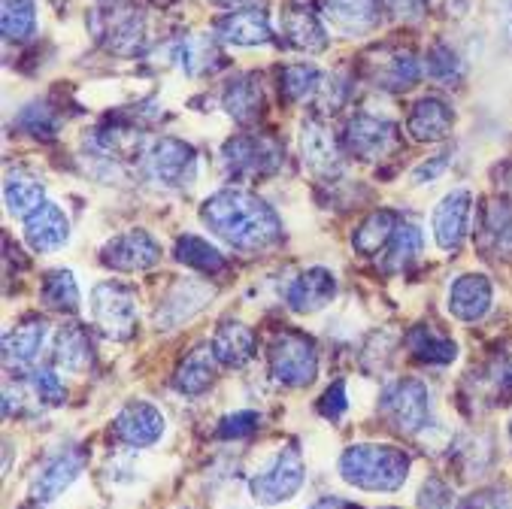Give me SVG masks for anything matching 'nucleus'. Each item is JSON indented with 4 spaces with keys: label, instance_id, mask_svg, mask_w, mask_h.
Instances as JSON below:
<instances>
[{
    "label": "nucleus",
    "instance_id": "nucleus-33",
    "mask_svg": "<svg viewBox=\"0 0 512 509\" xmlns=\"http://www.w3.org/2000/svg\"><path fill=\"white\" fill-rule=\"evenodd\" d=\"M43 197H46V188L34 173H28V170H10L7 173L4 200H7V210L13 216L28 219L37 207H43V203H46Z\"/></svg>",
    "mask_w": 512,
    "mask_h": 509
},
{
    "label": "nucleus",
    "instance_id": "nucleus-27",
    "mask_svg": "<svg viewBox=\"0 0 512 509\" xmlns=\"http://www.w3.org/2000/svg\"><path fill=\"white\" fill-rule=\"evenodd\" d=\"M70 237V222L55 203H43L28 219H25V240L34 252H55L67 243Z\"/></svg>",
    "mask_w": 512,
    "mask_h": 509
},
{
    "label": "nucleus",
    "instance_id": "nucleus-36",
    "mask_svg": "<svg viewBox=\"0 0 512 509\" xmlns=\"http://www.w3.org/2000/svg\"><path fill=\"white\" fill-rule=\"evenodd\" d=\"M173 255L179 264L197 270V273H207V276H219L228 270V261L225 255L210 243V240H203V237H194V234H185L176 240L173 246Z\"/></svg>",
    "mask_w": 512,
    "mask_h": 509
},
{
    "label": "nucleus",
    "instance_id": "nucleus-21",
    "mask_svg": "<svg viewBox=\"0 0 512 509\" xmlns=\"http://www.w3.org/2000/svg\"><path fill=\"white\" fill-rule=\"evenodd\" d=\"M455 128V113L443 97H422L413 104L406 116V134L419 143H440L452 134Z\"/></svg>",
    "mask_w": 512,
    "mask_h": 509
},
{
    "label": "nucleus",
    "instance_id": "nucleus-29",
    "mask_svg": "<svg viewBox=\"0 0 512 509\" xmlns=\"http://www.w3.org/2000/svg\"><path fill=\"white\" fill-rule=\"evenodd\" d=\"M216 364H219V358H216L213 346H197L194 352H188L179 361V367L173 373V388L188 397L203 394L216 379Z\"/></svg>",
    "mask_w": 512,
    "mask_h": 509
},
{
    "label": "nucleus",
    "instance_id": "nucleus-11",
    "mask_svg": "<svg viewBox=\"0 0 512 509\" xmlns=\"http://www.w3.org/2000/svg\"><path fill=\"white\" fill-rule=\"evenodd\" d=\"M400 146V128L391 119H379L370 113H355L343 131L346 155L358 161H382Z\"/></svg>",
    "mask_w": 512,
    "mask_h": 509
},
{
    "label": "nucleus",
    "instance_id": "nucleus-48",
    "mask_svg": "<svg viewBox=\"0 0 512 509\" xmlns=\"http://www.w3.org/2000/svg\"><path fill=\"white\" fill-rule=\"evenodd\" d=\"M446 167H449V155L443 152V155L425 161L422 167H416V170H413V182H419V185H422V182H431V179H437Z\"/></svg>",
    "mask_w": 512,
    "mask_h": 509
},
{
    "label": "nucleus",
    "instance_id": "nucleus-39",
    "mask_svg": "<svg viewBox=\"0 0 512 509\" xmlns=\"http://www.w3.org/2000/svg\"><path fill=\"white\" fill-rule=\"evenodd\" d=\"M40 297L49 310H58V313H76L79 310V285H76L70 270L46 273Z\"/></svg>",
    "mask_w": 512,
    "mask_h": 509
},
{
    "label": "nucleus",
    "instance_id": "nucleus-6",
    "mask_svg": "<svg viewBox=\"0 0 512 509\" xmlns=\"http://www.w3.org/2000/svg\"><path fill=\"white\" fill-rule=\"evenodd\" d=\"M270 373L288 388H306L319 376V349L300 331H282L270 343Z\"/></svg>",
    "mask_w": 512,
    "mask_h": 509
},
{
    "label": "nucleus",
    "instance_id": "nucleus-14",
    "mask_svg": "<svg viewBox=\"0 0 512 509\" xmlns=\"http://www.w3.org/2000/svg\"><path fill=\"white\" fill-rule=\"evenodd\" d=\"M473 219V194L467 188H455L446 194L434 210V237L443 252H458L470 234Z\"/></svg>",
    "mask_w": 512,
    "mask_h": 509
},
{
    "label": "nucleus",
    "instance_id": "nucleus-26",
    "mask_svg": "<svg viewBox=\"0 0 512 509\" xmlns=\"http://www.w3.org/2000/svg\"><path fill=\"white\" fill-rule=\"evenodd\" d=\"M282 34L300 52L319 55V52L328 49V31H325L322 19L310 7H303V4L285 7V13H282Z\"/></svg>",
    "mask_w": 512,
    "mask_h": 509
},
{
    "label": "nucleus",
    "instance_id": "nucleus-17",
    "mask_svg": "<svg viewBox=\"0 0 512 509\" xmlns=\"http://www.w3.org/2000/svg\"><path fill=\"white\" fill-rule=\"evenodd\" d=\"M322 19L340 37H364L379 28V0H322Z\"/></svg>",
    "mask_w": 512,
    "mask_h": 509
},
{
    "label": "nucleus",
    "instance_id": "nucleus-3",
    "mask_svg": "<svg viewBox=\"0 0 512 509\" xmlns=\"http://www.w3.org/2000/svg\"><path fill=\"white\" fill-rule=\"evenodd\" d=\"M88 28L107 52L119 58H134L146 49V16L131 0H116L91 13Z\"/></svg>",
    "mask_w": 512,
    "mask_h": 509
},
{
    "label": "nucleus",
    "instance_id": "nucleus-35",
    "mask_svg": "<svg viewBox=\"0 0 512 509\" xmlns=\"http://www.w3.org/2000/svg\"><path fill=\"white\" fill-rule=\"evenodd\" d=\"M397 228H400V216H397V213H391V210H373V213L352 231V249L370 258V255L382 252V249L391 243V237H394Z\"/></svg>",
    "mask_w": 512,
    "mask_h": 509
},
{
    "label": "nucleus",
    "instance_id": "nucleus-2",
    "mask_svg": "<svg viewBox=\"0 0 512 509\" xmlns=\"http://www.w3.org/2000/svg\"><path fill=\"white\" fill-rule=\"evenodd\" d=\"M409 455L397 446L361 443L349 446L340 458V476L364 491H397L406 482Z\"/></svg>",
    "mask_w": 512,
    "mask_h": 509
},
{
    "label": "nucleus",
    "instance_id": "nucleus-22",
    "mask_svg": "<svg viewBox=\"0 0 512 509\" xmlns=\"http://www.w3.org/2000/svg\"><path fill=\"white\" fill-rule=\"evenodd\" d=\"M264 107H267V100H264L258 73H240L222 91V110L243 128L255 125L264 116Z\"/></svg>",
    "mask_w": 512,
    "mask_h": 509
},
{
    "label": "nucleus",
    "instance_id": "nucleus-24",
    "mask_svg": "<svg viewBox=\"0 0 512 509\" xmlns=\"http://www.w3.org/2000/svg\"><path fill=\"white\" fill-rule=\"evenodd\" d=\"M82 467H85V455H82L79 449H67V452L49 458V461L37 470V476H34V482H31V497H34L37 503L55 500L61 491H67V488L76 482V476L82 473Z\"/></svg>",
    "mask_w": 512,
    "mask_h": 509
},
{
    "label": "nucleus",
    "instance_id": "nucleus-34",
    "mask_svg": "<svg viewBox=\"0 0 512 509\" xmlns=\"http://www.w3.org/2000/svg\"><path fill=\"white\" fill-rule=\"evenodd\" d=\"M49 334V325L43 319H28L16 331L4 337V364L7 367H25L37 358L43 349V340Z\"/></svg>",
    "mask_w": 512,
    "mask_h": 509
},
{
    "label": "nucleus",
    "instance_id": "nucleus-15",
    "mask_svg": "<svg viewBox=\"0 0 512 509\" xmlns=\"http://www.w3.org/2000/svg\"><path fill=\"white\" fill-rule=\"evenodd\" d=\"M213 285L210 282H200V279H179L167 297L161 300V307L155 313V325L161 331H173L182 322H188L191 316H197L207 303L213 300Z\"/></svg>",
    "mask_w": 512,
    "mask_h": 509
},
{
    "label": "nucleus",
    "instance_id": "nucleus-10",
    "mask_svg": "<svg viewBox=\"0 0 512 509\" xmlns=\"http://www.w3.org/2000/svg\"><path fill=\"white\" fill-rule=\"evenodd\" d=\"M97 328L113 340H128L137 328V294L122 282H100L91 294Z\"/></svg>",
    "mask_w": 512,
    "mask_h": 509
},
{
    "label": "nucleus",
    "instance_id": "nucleus-5",
    "mask_svg": "<svg viewBox=\"0 0 512 509\" xmlns=\"http://www.w3.org/2000/svg\"><path fill=\"white\" fill-rule=\"evenodd\" d=\"M361 79L379 91H409L422 79V61L409 46L382 43L361 55Z\"/></svg>",
    "mask_w": 512,
    "mask_h": 509
},
{
    "label": "nucleus",
    "instance_id": "nucleus-31",
    "mask_svg": "<svg viewBox=\"0 0 512 509\" xmlns=\"http://www.w3.org/2000/svg\"><path fill=\"white\" fill-rule=\"evenodd\" d=\"M52 361L58 370H67V373H85L91 364H94V349H91V340L88 334L79 328V325H64L58 334H55V352H52Z\"/></svg>",
    "mask_w": 512,
    "mask_h": 509
},
{
    "label": "nucleus",
    "instance_id": "nucleus-50",
    "mask_svg": "<svg viewBox=\"0 0 512 509\" xmlns=\"http://www.w3.org/2000/svg\"><path fill=\"white\" fill-rule=\"evenodd\" d=\"M310 509H355V506H352V503H346V500H340V497H325V500L313 503Z\"/></svg>",
    "mask_w": 512,
    "mask_h": 509
},
{
    "label": "nucleus",
    "instance_id": "nucleus-9",
    "mask_svg": "<svg viewBox=\"0 0 512 509\" xmlns=\"http://www.w3.org/2000/svg\"><path fill=\"white\" fill-rule=\"evenodd\" d=\"M146 176L164 188H188L197 179V152L176 137H158L143 149Z\"/></svg>",
    "mask_w": 512,
    "mask_h": 509
},
{
    "label": "nucleus",
    "instance_id": "nucleus-44",
    "mask_svg": "<svg viewBox=\"0 0 512 509\" xmlns=\"http://www.w3.org/2000/svg\"><path fill=\"white\" fill-rule=\"evenodd\" d=\"M346 406H349V400H346V382L340 379V382H334V385L322 394V400H319V413H322L325 419L337 422V419L346 413Z\"/></svg>",
    "mask_w": 512,
    "mask_h": 509
},
{
    "label": "nucleus",
    "instance_id": "nucleus-25",
    "mask_svg": "<svg viewBox=\"0 0 512 509\" xmlns=\"http://www.w3.org/2000/svg\"><path fill=\"white\" fill-rule=\"evenodd\" d=\"M491 282L482 273H467L449 288V313L461 322H479L491 310Z\"/></svg>",
    "mask_w": 512,
    "mask_h": 509
},
{
    "label": "nucleus",
    "instance_id": "nucleus-52",
    "mask_svg": "<svg viewBox=\"0 0 512 509\" xmlns=\"http://www.w3.org/2000/svg\"><path fill=\"white\" fill-rule=\"evenodd\" d=\"M19 509H43V506H40V503L34 500V503H25V506H19Z\"/></svg>",
    "mask_w": 512,
    "mask_h": 509
},
{
    "label": "nucleus",
    "instance_id": "nucleus-7",
    "mask_svg": "<svg viewBox=\"0 0 512 509\" xmlns=\"http://www.w3.org/2000/svg\"><path fill=\"white\" fill-rule=\"evenodd\" d=\"M379 413L397 434L413 437L431 422V391L419 379H397L382 391Z\"/></svg>",
    "mask_w": 512,
    "mask_h": 509
},
{
    "label": "nucleus",
    "instance_id": "nucleus-40",
    "mask_svg": "<svg viewBox=\"0 0 512 509\" xmlns=\"http://www.w3.org/2000/svg\"><path fill=\"white\" fill-rule=\"evenodd\" d=\"M16 128H19L22 134L34 137V140H55L61 122H58V113L46 104V100H31L28 107L19 110Z\"/></svg>",
    "mask_w": 512,
    "mask_h": 509
},
{
    "label": "nucleus",
    "instance_id": "nucleus-45",
    "mask_svg": "<svg viewBox=\"0 0 512 509\" xmlns=\"http://www.w3.org/2000/svg\"><path fill=\"white\" fill-rule=\"evenodd\" d=\"M461 509H512V497H509V491L488 488V491H479V494L467 497Z\"/></svg>",
    "mask_w": 512,
    "mask_h": 509
},
{
    "label": "nucleus",
    "instance_id": "nucleus-23",
    "mask_svg": "<svg viewBox=\"0 0 512 509\" xmlns=\"http://www.w3.org/2000/svg\"><path fill=\"white\" fill-rule=\"evenodd\" d=\"M173 61L188 76H207L228 64V58L219 46V37H210V34H188V37L176 40Z\"/></svg>",
    "mask_w": 512,
    "mask_h": 509
},
{
    "label": "nucleus",
    "instance_id": "nucleus-20",
    "mask_svg": "<svg viewBox=\"0 0 512 509\" xmlns=\"http://www.w3.org/2000/svg\"><path fill=\"white\" fill-rule=\"evenodd\" d=\"M161 434H164L161 410H155L152 403H143V400L128 403L113 422V437L125 446H134V449L152 446Z\"/></svg>",
    "mask_w": 512,
    "mask_h": 509
},
{
    "label": "nucleus",
    "instance_id": "nucleus-8",
    "mask_svg": "<svg viewBox=\"0 0 512 509\" xmlns=\"http://www.w3.org/2000/svg\"><path fill=\"white\" fill-rule=\"evenodd\" d=\"M279 91L291 104H313L322 113L340 110L346 88L337 76H328L316 64H288L279 70Z\"/></svg>",
    "mask_w": 512,
    "mask_h": 509
},
{
    "label": "nucleus",
    "instance_id": "nucleus-16",
    "mask_svg": "<svg viewBox=\"0 0 512 509\" xmlns=\"http://www.w3.org/2000/svg\"><path fill=\"white\" fill-rule=\"evenodd\" d=\"M300 155L316 176H334L343 167V146L319 116H310L300 125Z\"/></svg>",
    "mask_w": 512,
    "mask_h": 509
},
{
    "label": "nucleus",
    "instance_id": "nucleus-32",
    "mask_svg": "<svg viewBox=\"0 0 512 509\" xmlns=\"http://www.w3.org/2000/svg\"><path fill=\"white\" fill-rule=\"evenodd\" d=\"M422 246H425V237L416 225L409 222H400V228L394 231L391 243L379 252V267L382 273H403L409 264H416L419 255H422Z\"/></svg>",
    "mask_w": 512,
    "mask_h": 509
},
{
    "label": "nucleus",
    "instance_id": "nucleus-53",
    "mask_svg": "<svg viewBox=\"0 0 512 509\" xmlns=\"http://www.w3.org/2000/svg\"><path fill=\"white\" fill-rule=\"evenodd\" d=\"M503 176H506V185L512 188V167H506V173H503Z\"/></svg>",
    "mask_w": 512,
    "mask_h": 509
},
{
    "label": "nucleus",
    "instance_id": "nucleus-51",
    "mask_svg": "<svg viewBox=\"0 0 512 509\" xmlns=\"http://www.w3.org/2000/svg\"><path fill=\"white\" fill-rule=\"evenodd\" d=\"M155 7H170V4H176V0H152Z\"/></svg>",
    "mask_w": 512,
    "mask_h": 509
},
{
    "label": "nucleus",
    "instance_id": "nucleus-46",
    "mask_svg": "<svg viewBox=\"0 0 512 509\" xmlns=\"http://www.w3.org/2000/svg\"><path fill=\"white\" fill-rule=\"evenodd\" d=\"M379 7L394 19H422L428 13V0H379Z\"/></svg>",
    "mask_w": 512,
    "mask_h": 509
},
{
    "label": "nucleus",
    "instance_id": "nucleus-30",
    "mask_svg": "<svg viewBox=\"0 0 512 509\" xmlns=\"http://www.w3.org/2000/svg\"><path fill=\"white\" fill-rule=\"evenodd\" d=\"M255 349H258V337L243 322H222L213 337V352H216L219 364H225V367L249 364L255 358Z\"/></svg>",
    "mask_w": 512,
    "mask_h": 509
},
{
    "label": "nucleus",
    "instance_id": "nucleus-4",
    "mask_svg": "<svg viewBox=\"0 0 512 509\" xmlns=\"http://www.w3.org/2000/svg\"><path fill=\"white\" fill-rule=\"evenodd\" d=\"M222 164L231 179H267L282 170L285 149L270 134H237L225 140Z\"/></svg>",
    "mask_w": 512,
    "mask_h": 509
},
{
    "label": "nucleus",
    "instance_id": "nucleus-37",
    "mask_svg": "<svg viewBox=\"0 0 512 509\" xmlns=\"http://www.w3.org/2000/svg\"><path fill=\"white\" fill-rule=\"evenodd\" d=\"M406 346L425 364H452L458 358L455 340L440 334L434 325H416L413 331L406 334Z\"/></svg>",
    "mask_w": 512,
    "mask_h": 509
},
{
    "label": "nucleus",
    "instance_id": "nucleus-43",
    "mask_svg": "<svg viewBox=\"0 0 512 509\" xmlns=\"http://www.w3.org/2000/svg\"><path fill=\"white\" fill-rule=\"evenodd\" d=\"M258 425H261V416L258 413H252V410H243V413H234V416H228L222 425H219V437L222 440H240V437H249V434H255L258 431Z\"/></svg>",
    "mask_w": 512,
    "mask_h": 509
},
{
    "label": "nucleus",
    "instance_id": "nucleus-12",
    "mask_svg": "<svg viewBox=\"0 0 512 509\" xmlns=\"http://www.w3.org/2000/svg\"><path fill=\"white\" fill-rule=\"evenodd\" d=\"M306 479V470H303V455L297 446H285L261 473L252 476L249 482V491L258 503L264 506H273V503H282V500H291L300 485Z\"/></svg>",
    "mask_w": 512,
    "mask_h": 509
},
{
    "label": "nucleus",
    "instance_id": "nucleus-18",
    "mask_svg": "<svg viewBox=\"0 0 512 509\" xmlns=\"http://www.w3.org/2000/svg\"><path fill=\"white\" fill-rule=\"evenodd\" d=\"M476 240L488 258L512 261V200L491 197L485 203Z\"/></svg>",
    "mask_w": 512,
    "mask_h": 509
},
{
    "label": "nucleus",
    "instance_id": "nucleus-28",
    "mask_svg": "<svg viewBox=\"0 0 512 509\" xmlns=\"http://www.w3.org/2000/svg\"><path fill=\"white\" fill-rule=\"evenodd\" d=\"M216 37L234 46H267L273 43V28L264 10H237L216 22Z\"/></svg>",
    "mask_w": 512,
    "mask_h": 509
},
{
    "label": "nucleus",
    "instance_id": "nucleus-47",
    "mask_svg": "<svg viewBox=\"0 0 512 509\" xmlns=\"http://www.w3.org/2000/svg\"><path fill=\"white\" fill-rule=\"evenodd\" d=\"M422 509H452V491L443 479H428L422 488Z\"/></svg>",
    "mask_w": 512,
    "mask_h": 509
},
{
    "label": "nucleus",
    "instance_id": "nucleus-49",
    "mask_svg": "<svg viewBox=\"0 0 512 509\" xmlns=\"http://www.w3.org/2000/svg\"><path fill=\"white\" fill-rule=\"evenodd\" d=\"M210 4L222 10H258L264 0H210Z\"/></svg>",
    "mask_w": 512,
    "mask_h": 509
},
{
    "label": "nucleus",
    "instance_id": "nucleus-13",
    "mask_svg": "<svg viewBox=\"0 0 512 509\" xmlns=\"http://www.w3.org/2000/svg\"><path fill=\"white\" fill-rule=\"evenodd\" d=\"M158 261H161V243L149 231H140V228L113 237L110 243H104V249H100V264L110 270H119V273L149 270Z\"/></svg>",
    "mask_w": 512,
    "mask_h": 509
},
{
    "label": "nucleus",
    "instance_id": "nucleus-41",
    "mask_svg": "<svg viewBox=\"0 0 512 509\" xmlns=\"http://www.w3.org/2000/svg\"><path fill=\"white\" fill-rule=\"evenodd\" d=\"M425 70H428V76H431L434 82H440V85H455V82H461V76H464L461 58H458L446 43L431 46V52L425 55Z\"/></svg>",
    "mask_w": 512,
    "mask_h": 509
},
{
    "label": "nucleus",
    "instance_id": "nucleus-54",
    "mask_svg": "<svg viewBox=\"0 0 512 509\" xmlns=\"http://www.w3.org/2000/svg\"><path fill=\"white\" fill-rule=\"evenodd\" d=\"M100 4H116V0H100Z\"/></svg>",
    "mask_w": 512,
    "mask_h": 509
},
{
    "label": "nucleus",
    "instance_id": "nucleus-42",
    "mask_svg": "<svg viewBox=\"0 0 512 509\" xmlns=\"http://www.w3.org/2000/svg\"><path fill=\"white\" fill-rule=\"evenodd\" d=\"M31 388H34V397L46 406H58L64 403L67 391H64V382L52 373V370H37L31 376Z\"/></svg>",
    "mask_w": 512,
    "mask_h": 509
},
{
    "label": "nucleus",
    "instance_id": "nucleus-38",
    "mask_svg": "<svg viewBox=\"0 0 512 509\" xmlns=\"http://www.w3.org/2000/svg\"><path fill=\"white\" fill-rule=\"evenodd\" d=\"M37 28L34 0H0V31L7 43H22Z\"/></svg>",
    "mask_w": 512,
    "mask_h": 509
},
{
    "label": "nucleus",
    "instance_id": "nucleus-1",
    "mask_svg": "<svg viewBox=\"0 0 512 509\" xmlns=\"http://www.w3.org/2000/svg\"><path fill=\"white\" fill-rule=\"evenodd\" d=\"M200 222L240 252H264L282 240V222L267 200L243 188H222L200 207Z\"/></svg>",
    "mask_w": 512,
    "mask_h": 509
},
{
    "label": "nucleus",
    "instance_id": "nucleus-19",
    "mask_svg": "<svg viewBox=\"0 0 512 509\" xmlns=\"http://www.w3.org/2000/svg\"><path fill=\"white\" fill-rule=\"evenodd\" d=\"M337 294V279L328 267H310L303 270L291 285H288V307L300 316H310L325 310Z\"/></svg>",
    "mask_w": 512,
    "mask_h": 509
}]
</instances>
